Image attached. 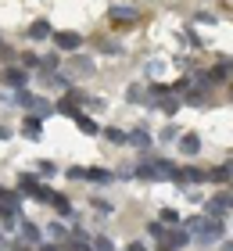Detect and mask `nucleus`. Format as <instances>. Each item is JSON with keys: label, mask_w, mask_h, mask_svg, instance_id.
Listing matches in <instances>:
<instances>
[{"label": "nucleus", "mask_w": 233, "mask_h": 251, "mask_svg": "<svg viewBox=\"0 0 233 251\" xmlns=\"http://www.w3.org/2000/svg\"><path fill=\"white\" fill-rule=\"evenodd\" d=\"M32 198H36V201H51V198H54V190H51V187H40L36 194H32Z\"/></svg>", "instance_id": "nucleus-32"}, {"label": "nucleus", "mask_w": 233, "mask_h": 251, "mask_svg": "<svg viewBox=\"0 0 233 251\" xmlns=\"http://www.w3.org/2000/svg\"><path fill=\"white\" fill-rule=\"evenodd\" d=\"M176 223H180L176 208H165V212H161V226H176Z\"/></svg>", "instance_id": "nucleus-27"}, {"label": "nucleus", "mask_w": 233, "mask_h": 251, "mask_svg": "<svg viewBox=\"0 0 233 251\" xmlns=\"http://www.w3.org/2000/svg\"><path fill=\"white\" fill-rule=\"evenodd\" d=\"M18 230H22V241H26V244H36L40 241V230L29 219H18Z\"/></svg>", "instance_id": "nucleus-13"}, {"label": "nucleus", "mask_w": 233, "mask_h": 251, "mask_svg": "<svg viewBox=\"0 0 233 251\" xmlns=\"http://www.w3.org/2000/svg\"><path fill=\"white\" fill-rule=\"evenodd\" d=\"M126 97H129L133 104H147V86L136 83V86H129V94H126Z\"/></svg>", "instance_id": "nucleus-20"}, {"label": "nucleus", "mask_w": 233, "mask_h": 251, "mask_svg": "<svg viewBox=\"0 0 233 251\" xmlns=\"http://www.w3.org/2000/svg\"><path fill=\"white\" fill-rule=\"evenodd\" d=\"M22 133H26L29 140H40V133H43V126H40V119H36V115H29L26 122H22Z\"/></svg>", "instance_id": "nucleus-15"}, {"label": "nucleus", "mask_w": 233, "mask_h": 251, "mask_svg": "<svg viewBox=\"0 0 233 251\" xmlns=\"http://www.w3.org/2000/svg\"><path fill=\"white\" fill-rule=\"evenodd\" d=\"M47 233H51V237H54L57 244H65V241H68V230H65L61 223H51V230H47Z\"/></svg>", "instance_id": "nucleus-25"}, {"label": "nucleus", "mask_w": 233, "mask_h": 251, "mask_svg": "<svg viewBox=\"0 0 233 251\" xmlns=\"http://www.w3.org/2000/svg\"><path fill=\"white\" fill-rule=\"evenodd\" d=\"M147 233L155 237V241H161V237H165V226H161V223H151V226H147Z\"/></svg>", "instance_id": "nucleus-29"}, {"label": "nucleus", "mask_w": 233, "mask_h": 251, "mask_svg": "<svg viewBox=\"0 0 233 251\" xmlns=\"http://www.w3.org/2000/svg\"><path fill=\"white\" fill-rule=\"evenodd\" d=\"M54 47L57 50H79V47H83V36H79V32H57Z\"/></svg>", "instance_id": "nucleus-7"}, {"label": "nucleus", "mask_w": 233, "mask_h": 251, "mask_svg": "<svg viewBox=\"0 0 233 251\" xmlns=\"http://www.w3.org/2000/svg\"><path fill=\"white\" fill-rule=\"evenodd\" d=\"M7 136H11V129H7V126H0V140H7Z\"/></svg>", "instance_id": "nucleus-35"}, {"label": "nucleus", "mask_w": 233, "mask_h": 251, "mask_svg": "<svg viewBox=\"0 0 233 251\" xmlns=\"http://www.w3.org/2000/svg\"><path fill=\"white\" fill-rule=\"evenodd\" d=\"M22 65H26V68H40V58H36V54H22Z\"/></svg>", "instance_id": "nucleus-31"}, {"label": "nucleus", "mask_w": 233, "mask_h": 251, "mask_svg": "<svg viewBox=\"0 0 233 251\" xmlns=\"http://www.w3.org/2000/svg\"><path fill=\"white\" fill-rule=\"evenodd\" d=\"M18 190H22V194H36V190H40V183H36V176H29V173H26V176L18 179Z\"/></svg>", "instance_id": "nucleus-21"}, {"label": "nucleus", "mask_w": 233, "mask_h": 251, "mask_svg": "<svg viewBox=\"0 0 233 251\" xmlns=\"http://www.w3.org/2000/svg\"><path fill=\"white\" fill-rule=\"evenodd\" d=\"M51 204L57 208V215H68V212H72V204H68V198H65V194H54V198H51Z\"/></svg>", "instance_id": "nucleus-23"}, {"label": "nucleus", "mask_w": 233, "mask_h": 251, "mask_svg": "<svg viewBox=\"0 0 233 251\" xmlns=\"http://www.w3.org/2000/svg\"><path fill=\"white\" fill-rule=\"evenodd\" d=\"M186 244H190V233L176 230V226L165 230V237H161V251H176V248H186Z\"/></svg>", "instance_id": "nucleus-3"}, {"label": "nucleus", "mask_w": 233, "mask_h": 251, "mask_svg": "<svg viewBox=\"0 0 233 251\" xmlns=\"http://www.w3.org/2000/svg\"><path fill=\"white\" fill-rule=\"evenodd\" d=\"M108 18H111V25H133V22H140V11L136 7H111Z\"/></svg>", "instance_id": "nucleus-5"}, {"label": "nucleus", "mask_w": 233, "mask_h": 251, "mask_svg": "<svg viewBox=\"0 0 233 251\" xmlns=\"http://www.w3.org/2000/svg\"><path fill=\"white\" fill-rule=\"evenodd\" d=\"M180 151L183 154H197L201 151V136L197 133H180Z\"/></svg>", "instance_id": "nucleus-11"}, {"label": "nucleus", "mask_w": 233, "mask_h": 251, "mask_svg": "<svg viewBox=\"0 0 233 251\" xmlns=\"http://www.w3.org/2000/svg\"><path fill=\"white\" fill-rule=\"evenodd\" d=\"M15 100H18V104H22V108H29V111H36V119H47V115H51V111H54L51 104H47V100H40V97H32V94H26V90H22V94H18Z\"/></svg>", "instance_id": "nucleus-2"}, {"label": "nucleus", "mask_w": 233, "mask_h": 251, "mask_svg": "<svg viewBox=\"0 0 233 251\" xmlns=\"http://www.w3.org/2000/svg\"><path fill=\"white\" fill-rule=\"evenodd\" d=\"M230 176H233V173H230L226 165H223V169H215V173H208V179H215V183H226Z\"/></svg>", "instance_id": "nucleus-28"}, {"label": "nucleus", "mask_w": 233, "mask_h": 251, "mask_svg": "<svg viewBox=\"0 0 233 251\" xmlns=\"http://www.w3.org/2000/svg\"><path fill=\"white\" fill-rule=\"evenodd\" d=\"M0 79H4V83H11V86H26V72H18V68H7Z\"/></svg>", "instance_id": "nucleus-19"}, {"label": "nucleus", "mask_w": 233, "mask_h": 251, "mask_svg": "<svg viewBox=\"0 0 233 251\" xmlns=\"http://www.w3.org/2000/svg\"><path fill=\"white\" fill-rule=\"evenodd\" d=\"M223 251H233V241H230V244H223Z\"/></svg>", "instance_id": "nucleus-36"}, {"label": "nucleus", "mask_w": 233, "mask_h": 251, "mask_svg": "<svg viewBox=\"0 0 233 251\" xmlns=\"http://www.w3.org/2000/svg\"><path fill=\"white\" fill-rule=\"evenodd\" d=\"M104 136H108V140H111V144H129V133H122V129H115V126H111V129H104Z\"/></svg>", "instance_id": "nucleus-24"}, {"label": "nucleus", "mask_w": 233, "mask_h": 251, "mask_svg": "<svg viewBox=\"0 0 233 251\" xmlns=\"http://www.w3.org/2000/svg\"><path fill=\"white\" fill-rule=\"evenodd\" d=\"M205 223H208V219H205V215H194V219H186V226H183V230L197 237V233H201V230H205Z\"/></svg>", "instance_id": "nucleus-22"}, {"label": "nucleus", "mask_w": 233, "mask_h": 251, "mask_svg": "<svg viewBox=\"0 0 233 251\" xmlns=\"http://www.w3.org/2000/svg\"><path fill=\"white\" fill-rule=\"evenodd\" d=\"M51 36V22H43V18H36L29 25V40H47Z\"/></svg>", "instance_id": "nucleus-14"}, {"label": "nucleus", "mask_w": 233, "mask_h": 251, "mask_svg": "<svg viewBox=\"0 0 233 251\" xmlns=\"http://www.w3.org/2000/svg\"><path fill=\"white\" fill-rule=\"evenodd\" d=\"M155 108H161L165 115H176V111H180V97H176V94H169V90H165V94L158 97V104H155Z\"/></svg>", "instance_id": "nucleus-12"}, {"label": "nucleus", "mask_w": 233, "mask_h": 251, "mask_svg": "<svg viewBox=\"0 0 233 251\" xmlns=\"http://www.w3.org/2000/svg\"><path fill=\"white\" fill-rule=\"evenodd\" d=\"M183 100H186V104H194V108H201L205 104V94H183Z\"/></svg>", "instance_id": "nucleus-30"}, {"label": "nucleus", "mask_w": 233, "mask_h": 251, "mask_svg": "<svg viewBox=\"0 0 233 251\" xmlns=\"http://www.w3.org/2000/svg\"><path fill=\"white\" fill-rule=\"evenodd\" d=\"M208 173H201V169H176V179L172 183H180V187H190V183H205Z\"/></svg>", "instance_id": "nucleus-6"}, {"label": "nucleus", "mask_w": 233, "mask_h": 251, "mask_svg": "<svg viewBox=\"0 0 233 251\" xmlns=\"http://www.w3.org/2000/svg\"><path fill=\"white\" fill-rule=\"evenodd\" d=\"M90 251H115V244L108 241V237H97V241L90 244Z\"/></svg>", "instance_id": "nucleus-26"}, {"label": "nucleus", "mask_w": 233, "mask_h": 251, "mask_svg": "<svg viewBox=\"0 0 233 251\" xmlns=\"http://www.w3.org/2000/svg\"><path fill=\"white\" fill-rule=\"evenodd\" d=\"M129 251H147V248L140 244V241H133V244H129Z\"/></svg>", "instance_id": "nucleus-34"}, {"label": "nucleus", "mask_w": 233, "mask_h": 251, "mask_svg": "<svg viewBox=\"0 0 233 251\" xmlns=\"http://www.w3.org/2000/svg\"><path fill=\"white\" fill-rule=\"evenodd\" d=\"M40 251H61V248H40Z\"/></svg>", "instance_id": "nucleus-37"}, {"label": "nucleus", "mask_w": 233, "mask_h": 251, "mask_svg": "<svg viewBox=\"0 0 233 251\" xmlns=\"http://www.w3.org/2000/svg\"><path fill=\"white\" fill-rule=\"evenodd\" d=\"M68 179H86V183H111L115 173H108V169H101V165H76V169H68Z\"/></svg>", "instance_id": "nucleus-1"}, {"label": "nucleus", "mask_w": 233, "mask_h": 251, "mask_svg": "<svg viewBox=\"0 0 233 251\" xmlns=\"http://www.w3.org/2000/svg\"><path fill=\"white\" fill-rule=\"evenodd\" d=\"M76 126H79V133H86V136H97V133H101V126L93 122V119H86V115H79Z\"/></svg>", "instance_id": "nucleus-17"}, {"label": "nucleus", "mask_w": 233, "mask_h": 251, "mask_svg": "<svg viewBox=\"0 0 233 251\" xmlns=\"http://www.w3.org/2000/svg\"><path fill=\"white\" fill-rule=\"evenodd\" d=\"M230 75V61H219L215 68H212V72H208L205 79H208V83H223V79Z\"/></svg>", "instance_id": "nucleus-16"}, {"label": "nucleus", "mask_w": 233, "mask_h": 251, "mask_svg": "<svg viewBox=\"0 0 233 251\" xmlns=\"http://www.w3.org/2000/svg\"><path fill=\"white\" fill-rule=\"evenodd\" d=\"M129 144L144 151V147H151V133H147V129H133V133H129Z\"/></svg>", "instance_id": "nucleus-18"}, {"label": "nucleus", "mask_w": 233, "mask_h": 251, "mask_svg": "<svg viewBox=\"0 0 233 251\" xmlns=\"http://www.w3.org/2000/svg\"><path fill=\"white\" fill-rule=\"evenodd\" d=\"M233 212V194H215L212 201H208V219H219V215Z\"/></svg>", "instance_id": "nucleus-4"}, {"label": "nucleus", "mask_w": 233, "mask_h": 251, "mask_svg": "<svg viewBox=\"0 0 233 251\" xmlns=\"http://www.w3.org/2000/svg\"><path fill=\"white\" fill-rule=\"evenodd\" d=\"M151 173H155V179H176V165L165 162V158H155V162H151Z\"/></svg>", "instance_id": "nucleus-9"}, {"label": "nucleus", "mask_w": 233, "mask_h": 251, "mask_svg": "<svg viewBox=\"0 0 233 251\" xmlns=\"http://www.w3.org/2000/svg\"><path fill=\"white\" fill-rule=\"evenodd\" d=\"M219 237H223V223H219V219H208L205 230L197 233V241H201V244H215Z\"/></svg>", "instance_id": "nucleus-8"}, {"label": "nucleus", "mask_w": 233, "mask_h": 251, "mask_svg": "<svg viewBox=\"0 0 233 251\" xmlns=\"http://www.w3.org/2000/svg\"><path fill=\"white\" fill-rule=\"evenodd\" d=\"M136 176H140V179H155V173H151V162H147V165H140V169H136Z\"/></svg>", "instance_id": "nucleus-33"}, {"label": "nucleus", "mask_w": 233, "mask_h": 251, "mask_svg": "<svg viewBox=\"0 0 233 251\" xmlns=\"http://www.w3.org/2000/svg\"><path fill=\"white\" fill-rule=\"evenodd\" d=\"M68 75H93V61L90 58H72V65H65Z\"/></svg>", "instance_id": "nucleus-10"}]
</instances>
